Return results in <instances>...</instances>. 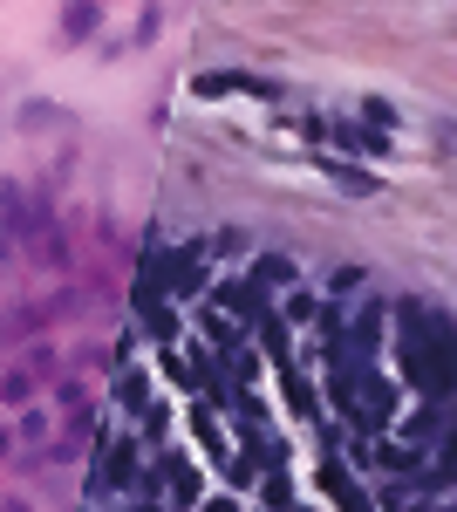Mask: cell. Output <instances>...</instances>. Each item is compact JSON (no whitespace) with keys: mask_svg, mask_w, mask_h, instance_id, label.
<instances>
[{"mask_svg":"<svg viewBox=\"0 0 457 512\" xmlns=\"http://www.w3.org/2000/svg\"><path fill=\"white\" fill-rule=\"evenodd\" d=\"M0 212H7L14 233H35V226H28V198H21V185H0Z\"/></svg>","mask_w":457,"mask_h":512,"instance_id":"cell-1","label":"cell"},{"mask_svg":"<svg viewBox=\"0 0 457 512\" xmlns=\"http://www.w3.org/2000/svg\"><path fill=\"white\" fill-rule=\"evenodd\" d=\"M89 28H96V7H76V14L62 21V41H82V35H89Z\"/></svg>","mask_w":457,"mask_h":512,"instance_id":"cell-2","label":"cell"}]
</instances>
